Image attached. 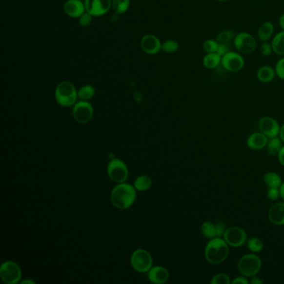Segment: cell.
I'll return each mask as SVG.
<instances>
[{
	"label": "cell",
	"mask_w": 284,
	"mask_h": 284,
	"mask_svg": "<svg viewBox=\"0 0 284 284\" xmlns=\"http://www.w3.org/2000/svg\"><path fill=\"white\" fill-rule=\"evenodd\" d=\"M136 199V191L132 185L120 183L117 185L111 193L112 203L121 209L132 206Z\"/></svg>",
	"instance_id": "obj_1"
},
{
	"label": "cell",
	"mask_w": 284,
	"mask_h": 284,
	"mask_svg": "<svg viewBox=\"0 0 284 284\" xmlns=\"http://www.w3.org/2000/svg\"><path fill=\"white\" fill-rule=\"evenodd\" d=\"M228 253V244L220 238L210 239L205 248V258L212 264H221L227 259Z\"/></svg>",
	"instance_id": "obj_2"
},
{
	"label": "cell",
	"mask_w": 284,
	"mask_h": 284,
	"mask_svg": "<svg viewBox=\"0 0 284 284\" xmlns=\"http://www.w3.org/2000/svg\"><path fill=\"white\" fill-rule=\"evenodd\" d=\"M78 92L75 86L69 81H63L59 83L55 89V99L58 103L63 107L74 105L77 101Z\"/></svg>",
	"instance_id": "obj_3"
},
{
	"label": "cell",
	"mask_w": 284,
	"mask_h": 284,
	"mask_svg": "<svg viewBox=\"0 0 284 284\" xmlns=\"http://www.w3.org/2000/svg\"><path fill=\"white\" fill-rule=\"evenodd\" d=\"M261 268V260L255 254H247L239 262V272L246 277H253Z\"/></svg>",
	"instance_id": "obj_4"
},
{
	"label": "cell",
	"mask_w": 284,
	"mask_h": 284,
	"mask_svg": "<svg viewBox=\"0 0 284 284\" xmlns=\"http://www.w3.org/2000/svg\"><path fill=\"white\" fill-rule=\"evenodd\" d=\"M153 259L150 254L144 249L134 251L131 256V265L139 273L148 272L152 267Z\"/></svg>",
	"instance_id": "obj_5"
},
{
	"label": "cell",
	"mask_w": 284,
	"mask_h": 284,
	"mask_svg": "<svg viewBox=\"0 0 284 284\" xmlns=\"http://www.w3.org/2000/svg\"><path fill=\"white\" fill-rule=\"evenodd\" d=\"M22 273L20 267L11 261L4 262L0 267V278L7 284H15L20 282Z\"/></svg>",
	"instance_id": "obj_6"
},
{
	"label": "cell",
	"mask_w": 284,
	"mask_h": 284,
	"mask_svg": "<svg viewBox=\"0 0 284 284\" xmlns=\"http://www.w3.org/2000/svg\"><path fill=\"white\" fill-rule=\"evenodd\" d=\"M233 42L237 50L242 54H251L255 51L257 48L255 39L247 32H241L236 34Z\"/></svg>",
	"instance_id": "obj_7"
},
{
	"label": "cell",
	"mask_w": 284,
	"mask_h": 284,
	"mask_svg": "<svg viewBox=\"0 0 284 284\" xmlns=\"http://www.w3.org/2000/svg\"><path fill=\"white\" fill-rule=\"evenodd\" d=\"M108 174L113 181L122 183L128 179V168L120 159H114L108 165Z\"/></svg>",
	"instance_id": "obj_8"
},
{
	"label": "cell",
	"mask_w": 284,
	"mask_h": 284,
	"mask_svg": "<svg viewBox=\"0 0 284 284\" xmlns=\"http://www.w3.org/2000/svg\"><path fill=\"white\" fill-rule=\"evenodd\" d=\"M221 64L227 71L236 73L244 67V59L237 52L229 51L222 57Z\"/></svg>",
	"instance_id": "obj_9"
},
{
	"label": "cell",
	"mask_w": 284,
	"mask_h": 284,
	"mask_svg": "<svg viewBox=\"0 0 284 284\" xmlns=\"http://www.w3.org/2000/svg\"><path fill=\"white\" fill-rule=\"evenodd\" d=\"M224 240L232 247H241L247 240V235L243 229L239 227H231L225 231Z\"/></svg>",
	"instance_id": "obj_10"
},
{
	"label": "cell",
	"mask_w": 284,
	"mask_h": 284,
	"mask_svg": "<svg viewBox=\"0 0 284 284\" xmlns=\"http://www.w3.org/2000/svg\"><path fill=\"white\" fill-rule=\"evenodd\" d=\"M73 114L77 122L86 123L91 120L94 109L89 102L82 100L74 105Z\"/></svg>",
	"instance_id": "obj_11"
},
{
	"label": "cell",
	"mask_w": 284,
	"mask_h": 284,
	"mask_svg": "<svg viewBox=\"0 0 284 284\" xmlns=\"http://www.w3.org/2000/svg\"><path fill=\"white\" fill-rule=\"evenodd\" d=\"M86 12L93 16H102L105 15L112 7V0H85Z\"/></svg>",
	"instance_id": "obj_12"
},
{
	"label": "cell",
	"mask_w": 284,
	"mask_h": 284,
	"mask_svg": "<svg viewBox=\"0 0 284 284\" xmlns=\"http://www.w3.org/2000/svg\"><path fill=\"white\" fill-rule=\"evenodd\" d=\"M259 124L260 131L268 138L277 137L280 132L279 123L273 118L264 117L259 120Z\"/></svg>",
	"instance_id": "obj_13"
},
{
	"label": "cell",
	"mask_w": 284,
	"mask_h": 284,
	"mask_svg": "<svg viewBox=\"0 0 284 284\" xmlns=\"http://www.w3.org/2000/svg\"><path fill=\"white\" fill-rule=\"evenodd\" d=\"M141 48L146 54L153 55L158 54L162 49V43L156 36L148 34L141 40Z\"/></svg>",
	"instance_id": "obj_14"
},
{
	"label": "cell",
	"mask_w": 284,
	"mask_h": 284,
	"mask_svg": "<svg viewBox=\"0 0 284 284\" xmlns=\"http://www.w3.org/2000/svg\"><path fill=\"white\" fill-rule=\"evenodd\" d=\"M63 10L69 17L76 19L81 17L85 13L86 9L81 0H68L63 5Z\"/></svg>",
	"instance_id": "obj_15"
},
{
	"label": "cell",
	"mask_w": 284,
	"mask_h": 284,
	"mask_svg": "<svg viewBox=\"0 0 284 284\" xmlns=\"http://www.w3.org/2000/svg\"><path fill=\"white\" fill-rule=\"evenodd\" d=\"M268 219L273 224H284V203H279L270 208Z\"/></svg>",
	"instance_id": "obj_16"
},
{
	"label": "cell",
	"mask_w": 284,
	"mask_h": 284,
	"mask_svg": "<svg viewBox=\"0 0 284 284\" xmlns=\"http://www.w3.org/2000/svg\"><path fill=\"white\" fill-rule=\"evenodd\" d=\"M148 279L154 284H164L168 279V271L164 267L159 266L153 267L148 271Z\"/></svg>",
	"instance_id": "obj_17"
},
{
	"label": "cell",
	"mask_w": 284,
	"mask_h": 284,
	"mask_svg": "<svg viewBox=\"0 0 284 284\" xmlns=\"http://www.w3.org/2000/svg\"><path fill=\"white\" fill-rule=\"evenodd\" d=\"M267 136L263 133H254L251 134L247 139V144L248 148L254 149V150H259L263 148H264L267 145Z\"/></svg>",
	"instance_id": "obj_18"
},
{
	"label": "cell",
	"mask_w": 284,
	"mask_h": 284,
	"mask_svg": "<svg viewBox=\"0 0 284 284\" xmlns=\"http://www.w3.org/2000/svg\"><path fill=\"white\" fill-rule=\"evenodd\" d=\"M276 76L275 68L270 66H263L257 72V78L261 82H272Z\"/></svg>",
	"instance_id": "obj_19"
},
{
	"label": "cell",
	"mask_w": 284,
	"mask_h": 284,
	"mask_svg": "<svg viewBox=\"0 0 284 284\" xmlns=\"http://www.w3.org/2000/svg\"><path fill=\"white\" fill-rule=\"evenodd\" d=\"M274 33V26L271 22H265L259 27L258 37L262 42H267Z\"/></svg>",
	"instance_id": "obj_20"
},
{
	"label": "cell",
	"mask_w": 284,
	"mask_h": 284,
	"mask_svg": "<svg viewBox=\"0 0 284 284\" xmlns=\"http://www.w3.org/2000/svg\"><path fill=\"white\" fill-rule=\"evenodd\" d=\"M222 56L218 53H208L205 55L203 63L207 69H213L217 68L221 63Z\"/></svg>",
	"instance_id": "obj_21"
},
{
	"label": "cell",
	"mask_w": 284,
	"mask_h": 284,
	"mask_svg": "<svg viewBox=\"0 0 284 284\" xmlns=\"http://www.w3.org/2000/svg\"><path fill=\"white\" fill-rule=\"evenodd\" d=\"M273 52L279 56H284V31L276 34L272 41Z\"/></svg>",
	"instance_id": "obj_22"
},
{
	"label": "cell",
	"mask_w": 284,
	"mask_h": 284,
	"mask_svg": "<svg viewBox=\"0 0 284 284\" xmlns=\"http://www.w3.org/2000/svg\"><path fill=\"white\" fill-rule=\"evenodd\" d=\"M264 182L267 184L268 188H280L281 187L282 179L279 174H276L274 172H268L265 174Z\"/></svg>",
	"instance_id": "obj_23"
},
{
	"label": "cell",
	"mask_w": 284,
	"mask_h": 284,
	"mask_svg": "<svg viewBox=\"0 0 284 284\" xmlns=\"http://www.w3.org/2000/svg\"><path fill=\"white\" fill-rule=\"evenodd\" d=\"M152 185V179L147 175H142L138 178L134 182V188L138 191H147Z\"/></svg>",
	"instance_id": "obj_24"
},
{
	"label": "cell",
	"mask_w": 284,
	"mask_h": 284,
	"mask_svg": "<svg viewBox=\"0 0 284 284\" xmlns=\"http://www.w3.org/2000/svg\"><path fill=\"white\" fill-rule=\"evenodd\" d=\"M267 152L271 156H275L277 154H279V152L283 148L281 140L279 138H271L269 142H267Z\"/></svg>",
	"instance_id": "obj_25"
},
{
	"label": "cell",
	"mask_w": 284,
	"mask_h": 284,
	"mask_svg": "<svg viewBox=\"0 0 284 284\" xmlns=\"http://www.w3.org/2000/svg\"><path fill=\"white\" fill-rule=\"evenodd\" d=\"M129 0H112V8L117 15L124 14L129 8Z\"/></svg>",
	"instance_id": "obj_26"
},
{
	"label": "cell",
	"mask_w": 284,
	"mask_h": 284,
	"mask_svg": "<svg viewBox=\"0 0 284 284\" xmlns=\"http://www.w3.org/2000/svg\"><path fill=\"white\" fill-rule=\"evenodd\" d=\"M201 231L206 239H212L217 236L216 225L210 222H205L202 224Z\"/></svg>",
	"instance_id": "obj_27"
},
{
	"label": "cell",
	"mask_w": 284,
	"mask_h": 284,
	"mask_svg": "<svg viewBox=\"0 0 284 284\" xmlns=\"http://www.w3.org/2000/svg\"><path fill=\"white\" fill-rule=\"evenodd\" d=\"M94 94H95V89L92 85L82 86V88H80V90L78 91V96L80 100L83 101H87L92 99Z\"/></svg>",
	"instance_id": "obj_28"
},
{
	"label": "cell",
	"mask_w": 284,
	"mask_h": 284,
	"mask_svg": "<svg viewBox=\"0 0 284 284\" xmlns=\"http://www.w3.org/2000/svg\"><path fill=\"white\" fill-rule=\"evenodd\" d=\"M235 33L232 30H224L218 34L216 40L219 43H228L232 42L235 39Z\"/></svg>",
	"instance_id": "obj_29"
},
{
	"label": "cell",
	"mask_w": 284,
	"mask_h": 284,
	"mask_svg": "<svg viewBox=\"0 0 284 284\" xmlns=\"http://www.w3.org/2000/svg\"><path fill=\"white\" fill-rule=\"evenodd\" d=\"M162 49L165 53L173 54L179 49V43L175 40H167L162 44Z\"/></svg>",
	"instance_id": "obj_30"
},
{
	"label": "cell",
	"mask_w": 284,
	"mask_h": 284,
	"mask_svg": "<svg viewBox=\"0 0 284 284\" xmlns=\"http://www.w3.org/2000/svg\"><path fill=\"white\" fill-rule=\"evenodd\" d=\"M247 247L253 253H259L264 247V243L258 238H252L247 243Z\"/></svg>",
	"instance_id": "obj_31"
},
{
	"label": "cell",
	"mask_w": 284,
	"mask_h": 284,
	"mask_svg": "<svg viewBox=\"0 0 284 284\" xmlns=\"http://www.w3.org/2000/svg\"><path fill=\"white\" fill-rule=\"evenodd\" d=\"M219 43L217 40H207L205 41L203 45V48L207 54L208 53H216L219 48Z\"/></svg>",
	"instance_id": "obj_32"
},
{
	"label": "cell",
	"mask_w": 284,
	"mask_h": 284,
	"mask_svg": "<svg viewBox=\"0 0 284 284\" xmlns=\"http://www.w3.org/2000/svg\"><path fill=\"white\" fill-rule=\"evenodd\" d=\"M212 284H230V279L228 276L226 275L224 273H219L213 277L212 281Z\"/></svg>",
	"instance_id": "obj_33"
},
{
	"label": "cell",
	"mask_w": 284,
	"mask_h": 284,
	"mask_svg": "<svg viewBox=\"0 0 284 284\" xmlns=\"http://www.w3.org/2000/svg\"><path fill=\"white\" fill-rule=\"evenodd\" d=\"M275 72L276 75L279 79L284 80V56L281 60L278 61V63H276Z\"/></svg>",
	"instance_id": "obj_34"
},
{
	"label": "cell",
	"mask_w": 284,
	"mask_h": 284,
	"mask_svg": "<svg viewBox=\"0 0 284 284\" xmlns=\"http://www.w3.org/2000/svg\"><path fill=\"white\" fill-rule=\"evenodd\" d=\"M260 51H261V54L264 56H270L271 54H272V52L273 51L272 43H267V42H263L261 48H260Z\"/></svg>",
	"instance_id": "obj_35"
},
{
	"label": "cell",
	"mask_w": 284,
	"mask_h": 284,
	"mask_svg": "<svg viewBox=\"0 0 284 284\" xmlns=\"http://www.w3.org/2000/svg\"><path fill=\"white\" fill-rule=\"evenodd\" d=\"M93 15H90L88 12H85L83 15L80 18V24L82 27H87L92 22Z\"/></svg>",
	"instance_id": "obj_36"
},
{
	"label": "cell",
	"mask_w": 284,
	"mask_h": 284,
	"mask_svg": "<svg viewBox=\"0 0 284 284\" xmlns=\"http://www.w3.org/2000/svg\"><path fill=\"white\" fill-rule=\"evenodd\" d=\"M280 196V189L278 188H268L267 190V197L270 200L275 201Z\"/></svg>",
	"instance_id": "obj_37"
},
{
	"label": "cell",
	"mask_w": 284,
	"mask_h": 284,
	"mask_svg": "<svg viewBox=\"0 0 284 284\" xmlns=\"http://www.w3.org/2000/svg\"><path fill=\"white\" fill-rule=\"evenodd\" d=\"M229 51H231L229 44H227V43H219V48H218V50H217L216 53H218L220 56L223 57V55H225V54Z\"/></svg>",
	"instance_id": "obj_38"
},
{
	"label": "cell",
	"mask_w": 284,
	"mask_h": 284,
	"mask_svg": "<svg viewBox=\"0 0 284 284\" xmlns=\"http://www.w3.org/2000/svg\"><path fill=\"white\" fill-rule=\"evenodd\" d=\"M215 225H216L217 236L221 237L222 235H224L226 229H225V226L223 223H218Z\"/></svg>",
	"instance_id": "obj_39"
},
{
	"label": "cell",
	"mask_w": 284,
	"mask_h": 284,
	"mask_svg": "<svg viewBox=\"0 0 284 284\" xmlns=\"http://www.w3.org/2000/svg\"><path fill=\"white\" fill-rule=\"evenodd\" d=\"M233 284H248V281L245 278H243V277H239V278H236L234 279L233 282H232Z\"/></svg>",
	"instance_id": "obj_40"
},
{
	"label": "cell",
	"mask_w": 284,
	"mask_h": 284,
	"mask_svg": "<svg viewBox=\"0 0 284 284\" xmlns=\"http://www.w3.org/2000/svg\"><path fill=\"white\" fill-rule=\"evenodd\" d=\"M279 159L282 164L284 166V146L281 148V150L279 152Z\"/></svg>",
	"instance_id": "obj_41"
},
{
	"label": "cell",
	"mask_w": 284,
	"mask_h": 284,
	"mask_svg": "<svg viewBox=\"0 0 284 284\" xmlns=\"http://www.w3.org/2000/svg\"><path fill=\"white\" fill-rule=\"evenodd\" d=\"M251 284H263V281L259 278H256L253 276V279L251 280Z\"/></svg>",
	"instance_id": "obj_42"
},
{
	"label": "cell",
	"mask_w": 284,
	"mask_h": 284,
	"mask_svg": "<svg viewBox=\"0 0 284 284\" xmlns=\"http://www.w3.org/2000/svg\"><path fill=\"white\" fill-rule=\"evenodd\" d=\"M279 25L283 29V31H284V14H283L279 18Z\"/></svg>",
	"instance_id": "obj_43"
},
{
	"label": "cell",
	"mask_w": 284,
	"mask_h": 284,
	"mask_svg": "<svg viewBox=\"0 0 284 284\" xmlns=\"http://www.w3.org/2000/svg\"><path fill=\"white\" fill-rule=\"evenodd\" d=\"M280 196L284 201V183H282L281 187H280Z\"/></svg>",
	"instance_id": "obj_44"
},
{
	"label": "cell",
	"mask_w": 284,
	"mask_h": 284,
	"mask_svg": "<svg viewBox=\"0 0 284 284\" xmlns=\"http://www.w3.org/2000/svg\"><path fill=\"white\" fill-rule=\"evenodd\" d=\"M280 137H281V140L284 141V124L282 127L281 129H280Z\"/></svg>",
	"instance_id": "obj_45"
},
{
	"label": "cell",
	"mask_w": 284,
	"mask_h": 284,
	"mask_svg": "<svg viewBox=\"0 0 284 284\" xmlns=\"http://www.w3.org/2000/svg\"><path fill=\"white\" fill-rule=\"evenodd\" d=\"M21 284H35V282L31 281V280H24V281L21 282Z\"/></svg>",
	"instance_id": "obj_46"
},
{
	"label": "cell",
	"mask_w": 284,
	"mask_h": 284,
	"mask_svg": "<svg viewBox=\"0 0 284 284\" xmlns=\"http://www.w3.org/2000/svg\"><path fill=\"white\" fill-rule=\"evenodd\" d=\"M217 1H219V2H227L228 0H217Z\"/></svg>",
	"instance_id": "obj_47"
}]
</instances>
